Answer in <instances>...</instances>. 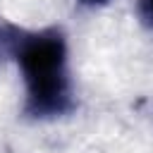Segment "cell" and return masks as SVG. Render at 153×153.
Returning <instances> with one entry per match:
<instances>
[{"label":"cell","mask_w":153,"mask_h":153,"mask_svg":"<svg viewBox=\"0 0 153 153\" xmlns=\"http://www.w3.org/2000/svg\"><path fill=\"white\" fill-rule=\"evenodd\" d=\"M5 41L7 53L17 60L24 74V112L33 120H53L67 115L74 108V96L67 72L65 36L57 29H5Z\"/></svg>","instance_id":"6da1fadb"},{"label":"cell","mask_w":153,"mask_h":153,"mask_svg":"<svg viewBox=\"0 0 153 153\" xmlns=\"http://www.w3.org/2000/svg\"><path fill=\"white\" fill-rule=\"evenodd\" d=\"M136 14L141 24L148 31H153V0H136Z\"/></svg>","instance_id":"7a4b0ae2"},{"label":"cell","mask_w":153,"mask_h":153,"mask_svg":"<svg viewBox=\"0 0 153 153\" xmlns=\"http://www.w3.org/2000/svg\"><path fill=\"white\" fill-rule=\"evenodd\" d=\"M81 5H86V7H100V5H108L110 0H79Z\"/></svg>","instance_id":"3957f363"},{"label":"cell","mask_w":153,"mask_h":153,"mask_svg":"<svg viewBox=\"0 0 153 153\" xmlns=\"http://www.w3.org/2000/svg\"><path fill=\"white\" fill-rule=\"evenodd\" d=\"M7 53V41H5V29L0 31V60H2V55Z\"/></svg>","instance_id":"277c9868"}]
</instances>
